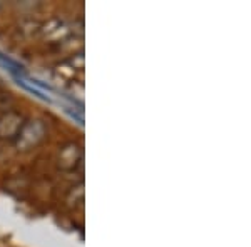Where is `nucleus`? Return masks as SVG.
Returning <instances> with one entry per match:
<instances>
[{
    "label": "nucleus",
    "mask_w": 251,
    "mask_h": 247,
    "mask_svg": "<svg viewBox=\"0 0 251 247\" xmlns=\"http://www.w3.org/2000/svg\"><path fill=\"white\" fill-rule=\"evenodd\" d=\"M44 135H46V127L40 120H27L20 127L14 142L19 151H30L32 147L42 142Z\"/></svg>",
    "instance_id": "1"
},
{
    "label": "nucleus",
    "mask_w": 251,
    "mask_h": 247,
    "mask_svg": "<svg viewBox=\"0 0 251 247\" xmlns=\"http://www.w3.org/2000/svg\"><path fill=\"white\" fill-rule=\"evenodd\" d=\"M24 125L22 115L17 112H9L0 117V137L2 139H15L20 127Z\"/></svg>",
    "instance_id": "2"
},
{
    "label": "nucleus",
    "mask_w": 251,
    "mask_h": 247,
    "mask_svg": "<svg viewBox=\"0 0 251 247\" xmlns=\"http://www.w3.org/2000/svg\"><path fill=\"white\" fill-rule=\"evenodd\" d=\"M80 157H82V152H80V147L75 144H69L60 151L59 156V165L67 171H72L75 165L80 162Z\"/></svg>",
    "instance_id": "3"
}]
</instances>
